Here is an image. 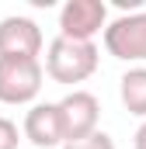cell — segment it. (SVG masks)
<instances>
[{"mask_svg":"<svg viewBox=\"0 0 146 149\" xmlns=\"http://www.w3.org/2000/svg\"><path fill=\"white\" fill-rule=\"evenodd\" d=\"M105 35V52L118 63L129 66H146V10H129L108 21Z\"/></svg>","mask_w":146,"mask_h":149,"instance_id":"obj_2","label":"cell"},{"mask_svg":"<svg viewBox=\"0 0 146 149\" xmlns=\"http://www.w3.org/2000/svg\"><path fill=\"white\" fill-rule=\"evenodd\" d=\"M21 139H28L35 149H59L63 142H66V135H63V118H59L56 101L32 104V108L25 111Z\"/></svg>","mask_w":146,"mask_h":149,"instance_id":"obj_7","label":"cell"},{"mask_svg":"<svg viewBox=\"0 0 146 149\" xmlns=\"http://www.w3.org/2000/svg\"><path fill=\"white\" fill-rule=\"evenodd\" d=\"M42 59H14V56H0V104H35L42 94Z\"/></svg>","mask_w":146,"mask_h":149,"instance_id":"obj_3","label":"cell"},{"mask_svg":"<svg viewBox=\"0 0 146 149\" xmlns=\"http://www.w3.org/2000/svg\"><path fill=\"white\" fill-rule=\"evenodd\" d=\"M56 108H59V118H63V135H66V142L98 132L101 101H98L91 90H70L63 101H56Z\"/></svg>","mask_w":146,"mask_h":149,"instance_id":"obj_5","label":"cell"},{"mask_svg":"<svg viewBox=\"0 0 146 149\" xmlns=\"http://www.w3.org/2000/svg\"><path fill=\"white\" fill-rule=\"evenodd\" d=\"M118 97H122V108L132 118H143L146 121V66H129L122 73Z\"/></svg>","mask_w":146,"mask_h":149,"instance_id":"obj_8","label":"cell"},{"mask_svg":"<svg viewBox=\"0 0 146 149\" xmlns=\"http://www.w3.org/2000/svg\"><path fill=\"white\" fill-rule=\"evenodd\" d=\"M59 149H115V139H111L108 132H91V135H84V139H73V142H63Z\"/></svg>","mask_w":146,"mask_h":149,"instance_id":"obj_9","label":"cell"},{"mask_svg":"<svg viewBox=\"0 0 146 149\" xmlns=\"http://www.w3.org/2000/svg\"><path fill=\"white\" fill-rule=\"evenodd\" d=\"M18 142H21V128H18V121H11V118L0 114V149H18Z\"/></svg>","mask_w":146,"mask_h":149,"instance_id":"obj_10","label":"cell"},{"mask_svg":"<svg viewBox=\"0 0 146 149\" xmlns=\"http://www.w3.org/2000/svg\"><path fill=\"white\" fill-rule=\"evenodd\" d=\"M42 28L25 14H7L0 17V56L14 59H38L42 56Z\"/></svg>","mask_w":146,"mask_h":149,"instance_id":"obj_6","label":"cell"},{"mask_svg":"<svg viewBox=\"0 0 146 149\" xmlns=\"http://www.w3.org/2000/svg\"><path fill=\"white\" fill-rule=\"evenodd\" d=\"M98 63H101V52L94 42H73V38H52L49 49H45V76L56 80V83H84L98 73Z\"/></svg>","mask_w":146,"mask_h":149,"instance_id":"obj_1","label":"cell"},{"mask_svg":"<svg viewBox=\"0 0 146 149\" xmlns=\"http://www.w3.org/2000/svg\"><path fill=\"white\" fill-rule=\"evenodd\" d=\"M108 28V3L105 0H66L59 7V38L94 42Z\"/></svg>","mask_w":146,"mask_h":149,"instance_id":"obj_4","label":"cell"},{"mask_svg":"<svg viewBox=\"0 0 146 149\" xmlns=\"http://www.w3.org/2000/svg\"><path fill=\"white\" fill-rule=\"evenodd\" d=\"M132 149H146V121H139V128L132 135Z\"/></svg>","mask_w":146,"mask_h":149,"instance_id":"obj_11","label":"cell"}]
</instances>
